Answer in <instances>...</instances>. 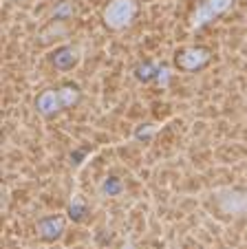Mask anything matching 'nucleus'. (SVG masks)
I'll return each mask as SVG.
<instances>
[{
    "mask_svg": "<svg viewBox=\"0 0 247 249\" xmlns=\"http://www.w3.org/2000/svg\"><path fill=\"white\" fill-rule=\"evenodd\" d=\"M214 205L219 214L232 218L247 216V190L245 188H223L214 192Z\"/></svg>",
    "mask_w": 247,
    "mask_h": 249,
    "instance_id": "f257e3e1",
    "label": "nucleus"
},
{
    "mask_svg": "<svg viewBox=\"0 0 247 249\" xmlns=\"http://www.w3.org/2000/svg\"><path fill=\"white\" fill-rule=\"evenodd\" d=\"M137 16V2L135 0H111L102 11V20L108 29L121 31L133 24Z\"/></svg>",
    "mask_w": 247,
    "mask_h": 249,
    "instance_id": "f03ea898",
    "label": "nucleus"
},
{
    "mask_svg": "<svg viewBox=\"0 0 247 249\" xmlns=\"http://www.w3.org/2000/svg\"><path fill=\"white\" fill-rule=\"evenodd\" d=\"M234 0H201L199 5L194 7V11L190 14V27L194 29H203L205 24H210L214 18L223 16L225 11L232 7Z\"/></svg>",
    "mask_w": 247,
    "mask_h": 249,
    "instance_id": "7ed1b4c3",
    "label": "nucleus"
},
{
    "mask_svg": "<svg viewBox=\"0 0 247 249\" xmlns=\"http://www.w3.org/2000/svg\"><path fill=\"white\" fill-rule=\"evenodd\" d=\"M212 53L210 49L205 47H188L183 51L177 53V66L186 73H194V71H201L208 62H210Z\"/></svg>",
    "mask_w": 247,
    "mask_h": 249,
    "instance_id": "20e7f679",
    "label": "nucleus"
},
{
    "mask_svg": "<svg viewBox=\"0 0 247 249\" xmlns=\"http://www.w3.org/2000/svg\"><path fill=\"white\" fill-rule=\"evenodd\" d=\"M64 227H66V223H64V218H62V216H44V218H40V221H38L36 231H38V236H40L42 240L53 243V240L62 238Z\"/></svg>",
    "mask_w": 247,
    "mask_h": 249,
    "instance_id": "39448f33",
    "label": "nucleus"
},
{
    "mask_svg": "<svg viewBox=\"0 0 247 249\" xmlns=\"http://www.w3.org/2000/svg\"><path fill=\"white\" fill-rule=\"evenodd\" d=\"M36 108L42 117H53V115H57L62 108H64V106H62L60 90L49 89V90H44V93H40V97L36 99Z\"/></svg>",
    "mask_w": 247,
    "mask_h": 249,
    "instance_id": "423d86ee",
    "label": "nucleus"
},
{
    "mask_svg": "<svg viewBox=\"0 0 247 249\" xmlns=\"http://www.w3.org/2000/svg\"><path fill=\"white\" fill-rule=\"evenodd\" d=\"M77 62H79V49L75 47H62L53 55V66L60 71H71L73 66H77Z\"/></svg>",
    "mask_w": 247,
    "mask_h": 249,
    "instance_id": "0eeeda50",
    "label": "nucleus"
},
{
    "mask_svg": "<svg viewBox=\"0 0 247 249\" xmlns=\"http://www.w3.org/2000/svg\"><path fill=\"white\" fill-rule=\"evenodd\" d=\"M124 190H126V183H124L119 177H106V179L99 183V194H102V196L115 198V196H119Z\"/></svg>",
    "mask_w": 247,
    "mask_h": 249,
    "instance_id": "6e6552de",
    "label": "nucleus"
},
{
    "mask_svg": "<svg viewBox=\"0 0 247 249\" xmlns=\"http://www.w3.org/2000/svg\"><path fill=\"white\" fill-rule=\"evenodd\" d=\"M159 71H161V66L152 64V62H146V64H139L135 69V77L139 82H150V80H157Z\"/></svg>",
    "mask_w": 247,
    "mask_h": 249,
    "instance_id": "1a4fd4ad",
    "label": "nucleus"
},
{
    "mask_svg": "<svg viewBox=\"0 0 247 249\" xmlns=\"http://www.w3.org/2000/svg\"><path fill=\"white\" fill-rule=\"evenodd\" d=\"M53 20L56 22H66L69 18H73L75 16V5L73 2H69V0H62V2H57L56 9H53Z\"/></svg>",
    "mask_w": 247,
    "mask_h": 249,
    "instance_id": "9d476101",
    "label": "nucleus"
},
{
    "mask_svg": "<svg viewBox=\"0 0 247 249\" xmlns=\"http://www.w3.org/2000/svg\"><path fill=\"white\" fill-rule=\"evenodd\" d=\"M60 90V97H62V106L64 108H73L75 104L79 102V90H77V86H62V89H57Z\"/></svg>",
    "mask_w": 247,
    "mask_h": 249,
    "instance_id": "9b49d317",
    "label": "nucleus"
},
{
    "mask_svg": "<svg viewBox=\"0 0 247 249\" xmlns=\"http://www.w3.org/2000/svg\"><path fill=\"white\" fill-rule=\"evenodd\" d=\"M69 216L73 218V221H82V216L86 214V203H84V198L82 196H71V203H69Z\"/></svg>",
    "mask_w": 247,
    "mask_h": 249,
    "instance_id": "f8f14e48",
    "label": "nucleus"
},
{
    "mask_svg": "<svg viewBox=\"0 0 247 249\" xmlns=\"http://www.w3.org/2000/svg\"><path fill=\"white\" fill-rule=\"evenodd\" d=\"M157 132V126H152V124H148V126H141L139 130L135 132V137L137 139H150V137Z\"/></svg>",
    "mask_w": 247,
    "mask_h": 249,
    "instance_id": "ddd939ff",
    "label": "nucleus"
},
{
    "mask_svg": "<svg viewBox=\"0 0 247 249\" xmlns=\"http://www.w3.org/2000/svg\"><path fill=\"white\" fill-rule=\"evenodd\" d=\"M172 77V71L168 69V66H161V71H159V75H157V82L161 86H168V80Z\"/></svg>",
    "mask_w": 247,
    "mask_h": 249,
    "instance_id": "4468645a",
    "label": "nucleus"
},
{
    "mask_svg": "<svg viewBox=\"0 0 247 249\" xmlns=\"http://www.w3.org/2000/svg\"><path fill=\"white\" fill-rule=\"evenodd\" d=\"M121 249H137V247H135V245H133V243H131V240H126V243L121 245Z\"/></svg>",
    "mask_w": 247,
    "mask_h": 249,
    "instance_id": "2eb2a0df",
    "label": "nucleus"
}]
</instances>
